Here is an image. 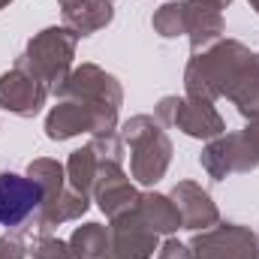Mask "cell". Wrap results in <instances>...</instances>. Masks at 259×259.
I'll return each instance as SVG.
<instances>
[{
    "mask_svg": "<svg viewBox=\"0 0 259 259\" xmlns=\"http://www.w3.org/2000/svg\"><path fill=\"white\" fill-rule=\"evenodd\" d=\"M42 202V187L24 175H0V223L15 226L21 223L36 205Z\"/></svg>",
    "mask_w": 259,
    "mask_h": 259,
    "instance_id": "obj_1",
    "label": "cell"
}]
</instances>
